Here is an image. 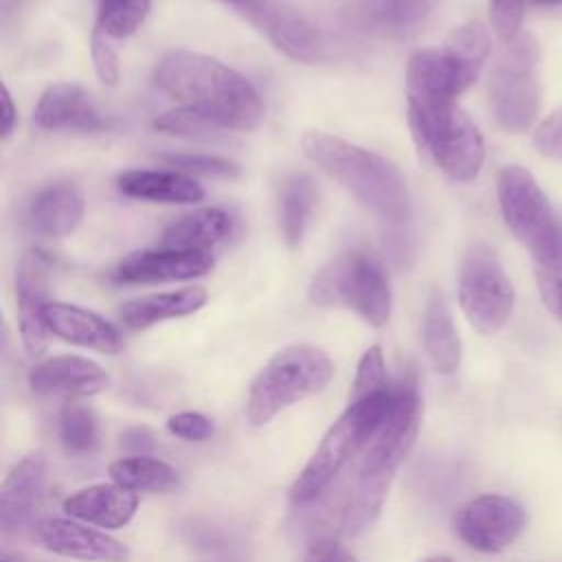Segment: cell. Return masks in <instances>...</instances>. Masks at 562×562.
<instances>
[{"instance_id": "6da1fadb", "label": "cell", "mask_w": 562, "mask_h": 562, "mask_svg": "<svg viewBox=\"0 0 562 562\" xmlns=\"http://www.w3.org/2000/svg\"><path fill=\"white\" fill-rule=\"evenodd\" d=\"M156 83L187 108L224 130H255L263 103L252 83L231 66L193 50H173L156 68Z\"/></svg>"}, {"instance_id": "7a4b0ae2", "label": "cell", "mask_w": 562, "mask_h": 562, "mask_svg": "<svg viewBox=\"0 0 562 562\" xmlns=\"http://www.w3.org/2000/svg\"><path fill=\"white\" fill-rule=\"evenodd\" d=\"M303 154L340 182L380 220L402 226L411 220V191L400 169L384 156L321 130L301 138Z\"/></svg>"}, {"instance_id": "3957f363", "label": "cell", "mask_w": 562, "mask_h": 562, "mask_svg": "<svg viewBox=\"0 0 562 562\" xmlns=\"http://www.w3.org/2000/svg\"><path fill=\"white\" fill-rule=\"evenodd\" d=\"M395 395V384L386 391L353 400L340 417L327 428L318 448L299 472L290 487V501L296 507L316 503L340 470L360 454L380 422L386 417Z\"/></svg>"}, {"instance_id": "277c9868", "label": "cell", "mask_w": 562, "mask_h": 562, "mask_svg": "<svg viewBox=\"0 0 562 562\" xmlns=\"http://www.w3.org/2000/svg\"><path fill=\"white\" fill-rule=\"evenodd\" d=\"M487 29L472 20L454 29L439 48H419L406 68V101H457L474 83L490 55Z\"/></svg>"}, {"instance_id": "5b68a950", "label": "cell", "mask_w": 562, "mask_h": 562, "mask_svg": "<svg viewBox=\"0 0 562 562\" xmlns=\"http://www.w3.org/2000/svg\"><path fill=\"white\" fill-rule=\"evenodd\" d=\"M334 378L331 358L316 345L294 342L279 349L255 375L246 397L250 426H266L283 408L321 393Z\"/></svg>"}, {"instance_id": "8992f818", "label": "cell", "mask_w": 562, "mask_h": 562, "mask_svg": "<svg viewBox=\"0 0 562 562\" xmlns=\"http://www.w3.org/2000/svg\"><path fill=\"white\" fill-rule=\"evenodd\" d=\"M417 147L454 182H472L485 160V143L457 101H406Z\"/></svg>"}, {"instance_id": "52a82bcc", "label": "cell", "mask_w": 562, "mask_h": 562, "mask_svg": "<svg viewBox=\"0 0 562 562\" xmlns=\"http://www.w3.org/2000/svg\"><path fill=\"white\" fill-rule=\"evenodd\" d=\"M310 301L318 307H347L371 327L391 318V283L382 263L353 250L327 261L310 283Z\"/></svg>"}, {"instance_id": "ba28073f", "label": "cell", "mask_w": 562, "mask_h": 562, "mask_svg": "<svg viewBox=\"0 0 562 562\" xmlns=\"http://www.w3.org/2000/svg\"><path fill=\"white\" fill-rule=\"evenodd\" d=\"M487 94L494 119L503 130L512 134L531 130L540 112V81L538 46L529 35H518L505 44L503 55L492 66Z\"/></svg>"}, {"instance_id": "9c48e42d", "label": "cell", "mask_w": 562, "mask_h": 562, "mask_svg": "<svg viewBox=\"0 0 562 562\" xmlns=\"http://www.w3.org/2000/svg\"><path fill=\"white\" fill-rule=\"evenodd\" d=\"M459 305L479 334H496L514 310V288L485 241L465 250L459 270Z\"/></svg>"}, {"instance_id": "30bf717a", "label": "cell", "mask_w": 562, "mask_h": 562, "mask_svg": "<svg viewBox=\"0 0 562 562\" xmlns=\"http://www.w3.org/2000/svg\"><path fill=\"white\" fill-rule=\"evenodd\" d=\"M496 193L507 228L531 257L540 255L562 237V220L525 167H503L498 171Z\"/></svg>"}, {"instance_id": "8fae6325", "label": "cell", "mask_w": 562, "mask_h": 562, "mask_svg": "<svg viewBox=\"0 0 562 562\" xmlns=\"http://www.w3.org/2000/svg\"><path fill=\"white\" fill-rule=\"evenodd\" d=\"M422 424V397L415 380L395 384L393 404L356 457V476H393L411 452Z\"/></svg>"}, {"instance_id": "7c38bea8", "label": "cell", "mask_w": 562, "mask_h": 562, "mask_svg": "<svg viewBox=\"0 0 562 562\" xmlns=\"http://www.w3.org/2000/svg\"><path fill=\"white\" fill-rule=\"evenodd\" d=\"M239 15L294 61L316 64L325 55L321 31L288 0H252Z\"/></svg>"}, {"instance_id": "4fadbf2b", "label": "cell", "mask_w": 562, "mask_h": 562, "mask_svg": "<svg viewBox=\"0 0 562 562\" xmlns=\"http://www.w3.org/2000/svg\"><path fill=\"white\" fill-rule=\"evenodd\" d=\"M525 520V509L514 498L481 494L457 509L454 531L470 549L498 553L520 536Z\"/></svg>"}, {"instance_id": "5bb4252c", "label": "cell", "mask_w": 562, "mask_h": 562, "mask_svg": "<svg viewBox=\"0 0 562 562\" xmlns=\"http://www.w3.org/2000/svg\"><path fill=\"white\" fill-rule=\"evenodd\" d=\"M211 252L195 250H171V248H149L136 250L123 257L112 270V279L121 285H156L171 281H189L211 272Z\"/></svg>"}, {"instance_id": "9a60e30c", "label": "cell", "mask_w": 562, "mask_h": 562, "mask_svg": "<svg viewBox=\"0 0 562 562\" xmlns=\"http://www.w3.org/2000/svg\"><path fill=\"white\" fill-rule=\"evenodd\" d=\"M35 538L40 544L64 558L83 562H127L130 549L108 536L75 518H46L35 525Z\"/></svg>"}, {"instance_id": "2e32d148", "label": "cell", "mask_w": 562, "mask_h": 562, "mask_svg": "<svg viewBox=\"0 0 562 562\" xmlns=\"http://www.w3.org/2000/svg\"><path fill=\"white\" fill-rule=\"evenodd\" d=\"M29 386L44 397L79 400L101 393L108 386V373L83 356H53L29 371Z\"/></svg>"}, {"instance_id": "e0dca14e", "label": "cell", "mask_w": 562, "mask_h": 562, "mask_svg": "<svg viewBox=\"0 0 562 562\" xmlns=\"http://www.w3.org/2000/svg\"><path fill=\"white\" fill-rule=\"evenodd\" d=\"M46 459L42 452H31L20 459L0 485V527L4 533L24 529L44 496Z\"/></svg>"}, {"instance_id": "ac0fdd59", "label": "cell", "mask_w": 562, "mask_h": 562, "mask_svg": "<svg viewBox=\"0 0 562 562\" xmlns=\"http://www.w3.org/2000/svg\"><path fill=\"white\" fill-rule=\"evenodd\" d=\"M35 123L53 132H99L105 127L92 97L77 83H53L37 101Z\"/></svg>"}, {"instance_id": "d6986e66", "label": "cell", "mask_w": 562, "mask_h": 562, "mask_svg": "<svg viewBox=\"0 0 562 562\" xmlns=\"http://www.w3.org/2000/svg\"><path fill=\"white\" fill-rule=\"evenodd\" d=\"M44 321L50 334L70 345L94 349L101 353H116L123 347L119 329L86 307L48 301L44 307Z\"/></svg>"}, {"instance_id": "ffe728a7", "label": "cell", "mask_w": 562, "mask_h": 562, "mask_svg": "<svg viewBox=\"0 0 562 562\" xmlns=\"http://www.w3.org/2000/svg\"><path fill=\"white\" fill-rule=\"evenodd\" d=\"M138 509V494L119 483H94L64 501V512L92 527L121 529Z\"/></svg>"}, {"instance_id": "44dd1931", "label": "cell", "mask_w": 562, "mask_h": 562, "mask_svg": "<svg viewBox=\"0 0 562 562\" xmlns=\"http://www.w3.org/2000/svg\"><path fill=\"white\" fill-rule=\"evenodd\" d=\"M83 209V191L70 180H55L35 193L26 220L35 235L57 239L79 226Z\"/></svg>"}, {"instance_id": "7402d4cb", "label": "cell", "mask_w": 562, "mask_h": 562, "mask_svg": "<svg viewBox=\"0 0 562 562\" xmlns=\"http://www.w3.org/2000/svg\"><path fill=\"white\" fill-rule=\"evenodd\" d=\"M15 301H18V327L24 351L31 358H37L46 351L48 327L44 321L46 307V272L42 261L24 259L15 277Z\"/></svg>"}, {"instance_id": "603a6c76", "label": "cell", "mask_w": 562, "mask_h": 562, "mask_svg": "<svg viewBox=\"0 0 562 562\" xmlns=\"http://www.w3.org/2000/svg\"><path fill=\"white\" fill-rule=\"evenodd\" d=\"M123 195L158 204H195L204 189L187 173L176 169H130L116 178Z\"/></svg>"}, {"instance_id": "cb8c5ba5", "label": "cell", "mask_w": 562, "mask_h": 562, "mask_svg": "<svg viewBox=\"0 0 562 562\" xmlns=\"http://www.w3.org/2000/svg\"><path fill=\"white\" fill-rule=\"evenodd\" d=\"M206 290L200 285L182 288L173 292H158V294H145L130 299L119 310V321L127 329H147L156 323L182 318L193 312H198L206 303Z\"/></svg>"}, {"instance_id": "d4e9b609", "label": "cell", "mask_w": 562, "mask_h": 562, "mask_svg": "<svg viewBox=\"0 0 562 562\" xmlns=\"http://www.w3.org/2000/svg\"><path fill=\"white\" fill-rule=\"evenodd\" d=\"M435 0H360V22L391 40H408L417 35L430 18Z\"/></svg>"}, {"instance_id": "484cf974", "label": "cell", "mask_w": 562, "mask_h": 562, "mask_svg": "<svg viewBox=\"0 0 562 562\" xmlns=\"http://www.w3.org/2000/svg\"><path fill=\"white\" fill-rule=\"evenodd\" d=\"M422 340L432 369L441 375L457 373L461 364V338L446 299L432 292L424 307Z\"/></svg>"}, {"instance_id": "4316f807", "label": "cell", "mask_w": 562, "mask_h": 562, "mask_svg": "<svg viewBox=\"0 0 562 562\" xmlns=\"http://www.w3.org/2000/svg\"><path fill=\"white\" fill-rule=\"evenodd\" d=\"M233 231V220L222 209H198L176 217L160 235L158 246L171 250L211 252Z\"/></svg>"}, {"instance_id": "83f0119b", "label": "cell", "mask_w": 562, "mask_h": 562, "mask_svg": "<svg viewBox=\"0 0 562 562\" xmlns=\"http://www.w3.org/2000/svg\"><path fill=\"white\" fill-rule=\"evenodd\" d=\"M316 204V184L307 171H292L279 187V228L290 248H296L310 226Z\"/></svg>"}, {"instance_id": "f1b7e54d", "label": "cell", "mask_w": 562, "mask_h": 562, "mask_svg": "<svg viewBox=\"0 0 562 562\" xmlns=\"http://www.w3.org/2000/svg\"><path fill=\"white\" fill-rule=\"evenodd\" d=\"M108 474L114 483L132 492L167 494L182 485V479L173 465L156 457H121L110 463Z\"/></svg>"}, {"instance_id": "f546056e", "label": "cell", "mask_w": 562, "mask_h": 562, "mask_svg": "<svg viewBox=\"0 0 562 562\" xmlns=\"http://www.w3.org/2000/svg\"><path fill=\"white\" fill-rule=\"evenodd\" d=\"M391 481L393 476H356V485L349 490L347 501L340 507L342 533L360 536L371 527L384 505Z\"/></svg>"}, {"instance_id": "4dcf8cb0", "label": "cell", "mask_w": 562, "mask_h": 562, "mask_svg": "<svg viewBox=\"0 0 562 562\" xmlns=\"http://www.w3.org/2000/svg\"><path fill=\"white\" fill-rule=\"evenodd\" d=\"M57 437L66 454H90L99 443V424L92 408L68 400L57 417Z\"/></svg>"}, {"instance_id": "1f68e13d", "label": "cell", "mask_w": 562, "mask_h": 562, "mask_svg": "<svg viewBox=\"0 0 562 562\" xmlns=\"http://www.w3.org/2000/svg\"><path fill=\"white\" fill-rule=\"evenodd\" d=\"M533 274L542 303L562 321V239L533 257Z\"/></svg>"}, {"instance_id": "d6a6232c", "label": "cell", "mask_w": 562, "mask_h": 562, "mask_svg": "<svg viewBox=\"0 0 562 562\" xmlns=\"http://www.w3.org/2000/svg\"><path fill=\"white\" fill-rule=\"evenodd\" d=\"M393 384H391L389 373H386L382 349L378 345H373L362 353V358L358 362L356 378H353L351 393H349V402L373 395V393H380V391H386Z\"/></svg>"}, {"instance_id": "836d02e7", "label": "cell", "mask_w": 562, "mask_h": 562, "mask_svg": "<svg viewBox=\"0 0 562 562\" xmlns=\"http://www.w3.org/2000/svg\"><path fill=\"white\" fill-rule=\"evenodd\" d=\"M154 130L173 134V136H187V138H211L215 134H222L217 125L206 121L204 116L187 110V108H176L165 114H158L154 119Z\"/></svg>"}, {"instance_id": "e575fe53", "label": "cell", "mask_w": 562, "mask_h": 562, "mask_svg": "<svg viewBox=\"0 0 562 562\" xmlns=\"http://www.w3.org/2000/svg\"><path fill=\"white\" fill-rule=\"evenodd\" d=\"M162 160L167 167H173L180 173H200L215 178H235L239 176V167L226 158L209 156V154H165Z\"/></svg>"}, {"instance_id": "d590c367", "label": "cell", "mask_w": 562, "mask_h": 562, "mask_svg": "<svg viewBox=\"0 0 562 562\" xmlns=\"http://www.w3.org/2000/svg\"><path fill=\"white\" fill-rule=\"evenodd\" d=\"M525 0H490V22L503 44L520 35Z\"/></svg>"}, {"instance_id": "8d00e7d4", "label": "cell", "mask_w": 562, "mask_h": 562, "mask_svg": "<svg viewBox=\"0 0 562 562\" xmlns=\"http://www.w3.org/2000/svg\"><path fill=\"white\" fill-rule=\"evenodd\" d=\"M90 55H92V64L99 81L105 86H116L121 79L119 55L110 44V37L101 29H94L90 35Z\"/></svg>"}, {"instance_id": "74e56055", "label": "cell", "mask_w": 562, "mask_h": 562, "mask_svg": "<svg viewBox=\"0 0 562 562\" xmlns=\"http://www.w3.org/2000/svg\"><path fill=\"white\" fill-rule=\"evenodd\" d=\"M167 428L171 435L184 441H206L213 435V422L195 411H182L167 419Z\"/></svg>"}, {"instance_id": "f35d334b", "label": "cell", "mask_w": 562, "mask_h": 562, "mask_svg": "<svg viewBox=\"0 0 562 562\" xmlns=\"http://www.w3.org/2000/svg\"><path fill=\"white\" fill-rule=\"evenodd\" d=\"M533 147L551 160H562V110L538 123L533 132Z\"/></svg>"}, {"instance_id": "ab89813d", "label": "cell", "mask_w": 562, "mask_h": 562, "mask_svg": "<svg viewBox=\"0 0 562 562\" xmlns=\"http://www.w3.org/2000/svg\"><path fill=\"white\" fill-rule=\"evenodd\" d=\"M301 562H358V558L331 536H321L310 542Z\"/></svg>"}, {"instance_id": "60d3db41", "label": "cell", "mask_w": 562, "mask_h": 562, "mask_svg": "<svg viewBox=\"0 0 562 562\" xmlns=\"http://www.w3.org/2000/svg\"><path fill=\"white\" fill-rule=\"evenodd\" d=\"M121 448L127 452V457H149L156 448L154 435L147 428H127L121 435Z\"/></svg>"}, {"instance_id": "b9f144b4", "label": "cell", "mask_w": 562, "mask_h": 562, "mask_svg": "<svg viewBox=\"0 0 562 562\" xmlns=\"http://www.w3.org/2000/svg\"><path fill=\"white\" fill-rule=\"evenodd\" d=\"M15 119H18V110H15V105H13V99H11L9 88L4 86V88H2V136H4V138L13 132Z\"/></svg>"}, {"instance_id": "7bdbcfd3", "label": "cell", "mask_w": 562, "mask_h": 562, "mask_svg": "<svg viewBox=\"0 0 562 562\" xmlns=\"http://www.w3.org/2000/svg\"><path fill=\"white\" fill-rule=\"evenodd\" d=\"M220 2H224V4H228V7H233V11L235 13H239L246 4H250L252 0H220Z\"/></svg>"}, {"instance_id": "ee69618b", "label": "cell", "mask_w": 562, "mask_h": 562, "mask_svg": "<svg viewBox=\"0 0 562 562\" xmlns=\"http://www.w3.org/2000/svg\"><path fill=\"white\" fill-rule=\"evenodd\" d=\"M533 4H538V7H558V4H562V0H531Z\"/></svg>"}, {"instance_id": "f6af8a7d", "label": "cell", "mask_w": 562, "mask_h": 562, "mask_svg": "<svg viewBox=\"0 0 562 562\" xmlns=\"http://www.w3.org/2000/svg\"><path fill=\"white\" fill-rule=\"evenodd\" d=\"M422 562H452V558L450 555H430V558H426Z\"/></svg>"}, {"instance_id": "bcb514c9", "label": "cell", "mask_w": 562, "mask_h": 562, "mask_svg": "<svg viewBox=\"0 0 562 562\" xmlns=\"http://www.w3.org/2000/svg\"><path fill=\"white\" fill-rule=\"evenodd\" d=\"M114 2H121V0H99V7H108V4H114Z\"/></svg>"}]
</instances>
